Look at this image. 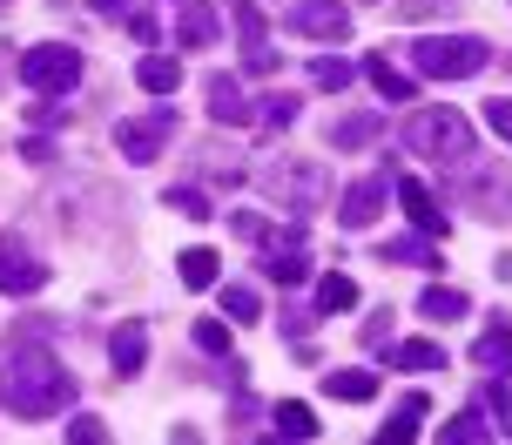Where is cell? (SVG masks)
<instances>
[{
  "mask_svg": "<svg viewBox=\"0 0 512 445\" xmlns=\"http://www.w3.org/2000/svg\"><path fill=\"white\" fill-rule=\"evenodd\" d=\"M88 7H95L102 21H115V14H135V0H88Z\"/></svg>",
  "mask_w": 512,
  "mask_h": 445,
  "instance_id": "obj_38",
  "label": "cell"
},
{
  "mask_svg": "<svg viewBox=\"0 0 512 445\" xmlns=\"http://www.w3.org/2000/svg\"><path fill=\"white\" fill-rule=\"evenodd\" d=\"M317 311H324V317H337V311H358V284H351L344 270H331V277L317 284Z\"/></svg>",
  "mask_w": 512,
  "mask_h": 445,
  "instance_id": "obj_23",
  "label": "cell"
},
{
  "mask_svg": "<svg viewBox=\"0 0 512 445\" xmlns=\"http://www.w3.org/2000/svg\"><path fill=\"white\" fill-rule=\"evenodd\" d=\"M378 257H384V263H411V270H438V263H445V257L432 250V236H425V230H418V236H391Z\"/></svg>",
  "mask_w": 512,
  "mask_h": 445,
  "instance_id": "obj_15",
  "label": "cell"
},
{
  "mask_svg": "<svg viewBox=\"0 0 512 445\" xmlns=\"http://www.w3.org/2000/svg\"><path fill=\"white\" fill-rule=\"evenodd\" d=\"M378 135H384V115H344V122H331V149H364Z\"/></svg>",
  "mask_w": 512,
  "mask_h": 445,
  "instance_id": "obj_20",
  "label": "cell"
},
{
  "mask_svg": "<svg viewBox=\"0 0 512 445\" xmlns=\"http://www.w3.org/2000/svg\"><path fill=\"white\" fill-rule=\"evenodd\" d=\"M68 398H75V371L48 351H14L0 371V405L14 419H54V412H68Z\"/></svg>",
  "mask_w": 512,
  "mask_h": 445,
  "instance_id": "obj_1",
  "label": "cell"
},
{
  "mask_svg": "<svg viewBox=\"0 0 512 445\" xmlns=\"http://www.w3.org/2000/svg\"><path fill=\"white\" fill-rule=\"evenodd\" d=\"M486 439H492L486 412H459V419H445V445H486Z\"/></svg>",
  "mask_w": 512,
  "mask_h": 445,
  "instance_id": "obj_26",
  "label": "cell"
},
{
  "mask_svg": "<svg viewBox=\"0 0 512 445\" xmlns=\"http://www.w3.org/2000/svg\"><path fill=\"white\" fill-rule=\"evenodd\" d=\"M196 351H209V358H230V324H223V317H203V324H196Z\"/></svg>",
  "mask_w": 512,
  "mask_h": 445,
  "instance_id": "obj_30",
  "label": "cell"
},
{
  "mask_svg": "<svg viewBox=\"0 0 512 445\" xmlns=\"http://www.w3.org/2000/svg\"><path fill=\"white\" fill-rule=\"evenodd\" d=\"M364 75H371V88H378V95H391V102H411V95H418V88H411V75H398V68H391V54H371V61H364Z\"/></svg>",
  "mask_w": 512,
  "mask_h": 445,
  "instance_id": "obj_21",
  "label": "cell"
},
{
  "mask_svg": "<svg viewBox=\"0 0 512 445\" xmlns=\"http://www.w3.org/2000/svg\"><path fill=\"white\" fill-rule=\"evenodd\" d=\"M479 210L486 216H512V183L506 176H479Z\"/></svg>",
  "mask_w": 512,
  "mask_h": 445,
  "instance_id": "obj_29",
  "label": "cell"
},
{
  "mask_svg": "<svg viewBox=\"0 0 512 445\" xmlns=\"http://www.w3.org/2000/svg\"><path fill=\"white\" fill-rule=\"evenodd\" d=\"M384 365H391V371H438V365H445V351H438L432 338H405V344H391Z\"/></svg>",
  "mask_w": 512,
  "mask_h": 445,
  "instance_id": "obj_18",
  "label": "cell"
},
{
  "mask_svg": "<svg viewBox=\"0 0 512 445\" xmlns=\"http://www.w3.org/2000/svg\"><path fill=\"white\" fill-rule=\"evenodd\" d=\"M230 230L243 236V243H270V223H263V216H230Z\"/></svg>",
  "mask_w": 512,
  "mask_h": 445,
  "instance_id": "obj_36",
  "label": "cell"
},
{
  "mask_svg": "<svg viewBox=\"0 0 512 445\" xmlns=\"http://www.w3.org/2000/svg\"><path fill=\"white\" fill-rule=\"evenodd\" d=\"M0 7H7V0H0Z\"/></svg>",
  "mask_w": 512,
  "mask_h": 445,
  "instance_id": "obj_39",
  "label": "cell"
},
{
  "mask_svg": "<svg viewBox=\"0 0 512 445\" xmlns=\"http://www.w3.org/2000/svg\"><path fill=\"white\" fill-rule=\"evenodd\" d=\"M263 122H270V129H290V122H297V95H277V102H263Z\"/></svg>",
  "mask_w": 512,
  "mask_h": 445,
  "instance_id": "obj_34",
  "label": "cell"
},
{
  "mask_svg": "<svg viewBox=\"0 0 512 445\" xmlns=\"http://www.w3.org/2000/svg\"><path fill=\"white\" fill-rule=\"evenodd\" d=\"M21 81L27 88H41V95H68L81 81V54L68 41H41V48L21 54Z\"/></svg>",
  "mask_w": 512,
  "mask_h": 445,
  "instance_id": "obj_4",
  "label": "cell"
},
{
  "mask_svg": "<svg viewBox=\"0 0 512 445\" xmlns=\"http://www.w3.org/2000/svg\"><path fill=\"white\" fill-rule=\"evenodd\" d=\"M223 311H230V324H256V317H263V297H256L250 284H230L223 290Z\"/></svg>",
  "mask_w": 512,
  "mask_h": 445,
  "instance_id": "obj_27",
  "label": "cell"
},
{
  "mask_svg": "<svg viewBox=\"0 0 512 445\" xmlns=\"http://www.w3.org/2000/svg\"><path fill=\"white\" fill-rule=\"evenodd\" d=\"M176 277L189 290H209L216 277H223V263H216V250H209V243H196V250H182V257H176Z\"/></svg>",
  "mask_w": 512,
  "mask_h": 445,
  "instance_id": "obj_17",
  "label": "cell"
},
{
  "mask_svg": "<svg viewBox=\"0 0 512 445\" xmlns=\"http://www.w3.org/2000/svg\"><path fill=\"white\" fill-rule=\"evenodd\" d=\"M162 203H169V210H182V216H189V223H209V216H216V203H209L203 189H169Z\"/></svg>",
  "mask_w": 512,
  "mask_h": 445,
  "instance_id": "obj_28",
  "label": "cell"
},
{
  "mask_svg": "<svg viewBox=\"0 0 512 445\" xmlns=\"http://www.w3.org/2000/svg\"><path fill=\"white\" fill-rule=\"evenodd\" d=\"M270 419H277V439H317V412H310L304 398H283Z\"/></svg>",
  "mask_w": 512,
  "mask_h": 445,
  "instance_id": "obj_22",
  "label": "cell"
},
{
  "mask_svg": "<svg viewBox=\"0 0 512 445\" xmlns=\"http://www.w3.org/2000/svg\"><path fill=\"white\" fill-rule=\"evenodd\" d=\"M465 311H472V297L452 290V284H432L425 297H418V317H425V324H459Z\"/></svg>",
  "mask_w": 512,
  "mask_h": 445,
  "instance_id": "obj_13",
  "label": "cell"
},
{
  "mask_svg": "<svg viewBox=\"0 0 512 445\" xmlns=\"http://www.w3.org/2000/svg\"><path fill=\"white\" fill-rule=\"evenodd\" d=\"M486 412L506 419V439H512V392H506V371H499V385H486Z\"/></svg>",
  "mask_w": 512,
  "mask_h": 445,
  "instance_id": "obj_32",
  "label": "cell"
},
{
  "mask_svg": "<svg viewBox=\"0 0 512 445\" xmlns=\"http://www.w3.org/2000/svg\"><path fill=\"white\" fill-rule=\"evenodd\" d=\"M472 365H486V371H512V324H506V317H492L486 331H479V344H472Z\"/></svg>",
  "mask_w": 512,
  "mask_h": 445,
  "instance_id": "obj_12",
  "label": "cell"
},
{
  "mask_svg": "<svg viewBox=\"0 0 512 445\" xmlns=\"http://www.w3.org/2000/svg\"><path fill=\"white\" fill-rule=\"evenodd\" d=\"M68 439L75 445H108V425L102 419H68Z\"/></svg>",
  "mask_w": 512,
  "mask_h": 445,
  "instance_id": "obj_33",
  "label": "cell"
},
{
  "mask_svg": "<svg viewBox=\"0 0 512 445\" xmlns=\"http://www.w3.org/2000/svg\"><path fill=\"white\" fill-rule=\"evenodd\" d=\"M398 203H405V216H411V230H425V236H445L452 223H445V210H438V196L418 176H398Z\"/></svg>",
  "mask_w": 512,
  "mask_h": 445,
  "instance_id": "obj_9",
  "label": "cell"
},
{
  "mask_svg": "<svg viewBox=\"0 0 512 445\" xmlns=\"http://www.w3.org/2000/svg\"><path fill=\"white\" fill-rule=\"evenodd\" d=\"M486 129L512 142V102H499V95H492V102H486Z\"/></svg>",
  "mask_w": 512,
  "mask_h": 445,
  "instance_id": "obj_35",
  "label": "cell"
},
{
  "mask_svg": "<svg viewBox=\"0 0 512 445\" xmlns=\"http://www.w3.org/2000/svg\"><path fill=\"white\" fill-rule=\"evenodd\" d=\"M290 34H310V41H351V7L337 0H290Z\"/></svg>",
  "mask_w": 512,
  "mask_h": 445,
  "instance_id": "obj_5",
  "label": "cell"
},
{
  "mask_svg": "<svg viewBox=\"0 0 512 445\" xmlns=\"http://www.w3.org/2000/svg\"><path fill=\"white\" fill-rule=\"evenodd\" d=\"M411 61L432 81H459V75H479L492 61V48L479 34H425V41H411Z\"/></svg>",
  "mask_w": 512,
  "mask_h": 445,
  "instance_id": "obj_3",
  "label": "cell"
},
{
  "mask_svg": "<svg viewBox=\"0 0 512 445\" xmlns=\"http://www.w3.org/2000/svg\"><path fill=\"white\" fill-rule=\"evenodd\" d=\"M169 142H176V115H169V108H162V115H142V122H122V129H115V149H122L128 162H155L162 149H169Z\"/></svg>",
  "mask_w": 512,
  "mask_h": 445,
  "instance_id": "obj_6",
  "label": "cell"
},
{
  "mask_svg": "<svg viewBox=\"0 0 512 445\" xmlns=\"http://www.w3.org/2000/svg\"><path fill=\"white\" fill-rule=\"evenodd\" d=\"M128 34H135V41H162V27H155V14H128Z\"/></svg>",
  "mask_w": 512,
  "mask_h": 445,
  "instance_id": "obj_37",
  "label": "cell"
},
{
  "mask_svg": "<svg viewBox=\"0 0 512 445\" xmlns=\"http://www.w3.org/2000/svg\"><path fill=\"white\" fill-rule=\"evenodd\" d=\"M263 270L290 290V284H304V277H310V257H304V250H270V257H263Z\"/></svg>",
  "mask_w": 512,
  "mask_h": 445,
  "instance_id": "obj_25",
  "label": "cell"
},
{
  "mask_svg": "<svg viewBox=\"0 0 512 445\" xmlns=\"http://www.w3.org/2000/svg\"><path fill=\"white\" fill-rule=\"evenodd\" d=\"M209 122H230V129H243V122H256V102L236 88L230 75L209 81Z\"/></svg>",
  "mask_w": 512,
  "mask_h": 445,
  "instance_id": "obj_11",
  "label": "cell"
},
{
  "mask_svg": "<svg viewBox=\"0 0 512 445\" xmlns=\"http://www.w3.org/2000/svg\"><path fill=\"white\" fill-rule=\"evenodd\" d=\"M41 284H48V263L27 257L14 236H0V290H7V297H34Z\"/></svg>",
  "mask_w": 512,
  "mask_h": 445,
  "instance_id": "obj_8",
  "label": "cell"
},
{
  "mask_svg": "<svg viewBox=\"0 0 512 445\" xmlns=\"http://www.w3.org/2000/svg\"><path fill=\"white\" fill-rule=\"evenodd\" d=\"M108 358H115V378H135V371L149 365V324H115V338H108Z\"/></svg>",
  "mask_w": 512,
  "mask_h": 445,
  "instance_id": "obj_10",
  "label": "cell"
},
{
  "mask_svg": "<svg viewBox=\"0 0 512 445\" xmlns=\"http://www.w3.org/2000/svg\"><path fill=\"white\" fill-rule=\"evenodd\" d=\"M135 81H142L149 95H176V88H182V68L169 61V54H142V61H135Z\"/></svg>",
  "mask_w": 512,
  "mask_h": 445,
  "instance_id": "obj_19",
  "label": "cell"
},
{
  "mask_svg": "<svg viewBox=\"0 0 512 445\" xmlns=\"http://www.w3.org/2000/svg\"><path fill=\"white\" fill-rule=\"evenodd\" d=\"M351 75H358V68H351L344 54H317V61H310V81H317L324 95H344V88H351Z\"/></svg>",
  "mask_w": 512,
  "mask_h": 445,
  "instance_id": "obj_24",
  "label": "cell"
},
{
  "mask_svg": "<svg viewBox=\"0 0 512 445\" xmlns=\"http://www.w3.org/2000/svg\"><path fill=\"white\" fill-rule=\"evenodd\" d=\"M324 392L344 405H371L378 398V371H324Z\"/></svg>",
  "mask_w": 512,
  "mask_h": 445,
  "instance_id": "obj_16",
  "label": "cell"
},
{
  "mask_svg": "<svg viewBox=\"0 0 512 445\" xmlns=\"http://www.w3.org/2000/svg\"><path fill=\"white\" fill-rule=\"evenodd\" d=\"M384 196H391L384 176H358V183L337 196V223H344V230H371V223L384 216Z\"/></svg>",
  "mask_w": 512,
  "mask_h": 445,
  "instance_id": "obj_7",
  "label": "cell"
},
{
  "mask_svg": "<svg viewBox=\"0 0 512 445\" xmlns=\"http://www.w3.org/2000/svg\"><path fill=\"white\" fill-rule=\"evenodd\" d=\"M176 41H182V48H216V14H209L203 0H182V14H176Z\"/></svg>",
  "mask_w": 512,
  "mask_h": 445,
  "instance_id": "obj_14",
  "label": "cell"
},
{
  "mask_svg": "<svg viewBox=\"0 0 512 445\" xmlns=\"http://www.w3.org/2000/svg\"><path fill=\"white\" fill-rule=\"evenodd\" d=\"M405 439H418V419H405V412L378 425V445H405Z\"/></svg>",
  "mask_w": 512,
  "mask_h": 445,
  "instance_id": "obj_31",
  "label": "cell"
},
{
  "mask_svg": "<svg viewBox=\"0 0 512 445\" xmlns=\"http://www.w3.org/2000/svg\"><path fill=\"white\" fill-rule=\"evenodd\" d=\"M405 149L425 162H465L472 156V122L459 108H418L405 122Z\"/></svg>",
  "mask_w": 512,
  "mask_h": 445,
  "instance_id": "obj_2",
  "label": "cell"
}]
</instances>
